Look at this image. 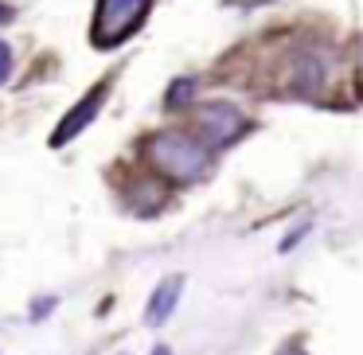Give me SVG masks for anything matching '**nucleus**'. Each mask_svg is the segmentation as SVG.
<instances>
[{"instance_id": "obj_6", "label": "nucleus", "mask_w": 363, "mask_h": 355, "mask_svg": "<svg viewBox=\"0 0 363 355\" xmlns=\"http://www.w3.org/2000/svg\"><path fill=\"white\" fill-rule=\"evenodd\" d=\"M320 82H324V67L316 63V59H301L297 63V79H293V90L297 94H313V90H320Z\"/></svg>"}, {"instance_id": "obj_7", "label": "nucleus", "mask_w": 363, "mask_h": 355, "mask_svg": "<svg viewBox=\"0 0 363 355\" xmlns=\"http://www.w3.org/2000/svg\"><path fill=\"white\" fill-rule=\"evenodd\" d=\"M196 86H199L196 79H176L172 86H168V98H164L168 110H184V106L191 102V94H196Z\"/></svg>"}, {"instance_id": "obj_5", "label": "nucleus", "mask_w": 363, "mask_h": 355, "mask_svg": "<svg viewBox=\"0 0 363 355\" xmlns=\"http://www.w3.org/2000/svg\"><path fill=\"white\" fill-rule=\"evenodd\" d=\"M180 289H184V277H164L152 289L149 305H145V324H164L172 316V308L180 305Z\"/></svg>"}, {"instance_id": "obj_11", "label": "nucleus", "mask_w": 363, "mask_h": 355, "mask_svg": "<svg viewBox=\"0 0 363 355\" xmlns=\"http://www.w3.org/2000/svg\"><path fill=\"white\" fill-rule=\"evenodd\" d=\"M281 355H305L301 347H281Z\"/></svg>"}, {"instance_id": "obj_9", "label": "nucleus", "mask_w": 363, "mask_h": 355, "mask_svg": "<svg viewBox=\"0 0 363 355\" xmlns=\"http://www.w3.org/2000/svg\"><path fill=\"white\" fill-rule=\"evenodd\" d=\"M9 74H12V47L0 40V82H9Z\"/></svg>"}, {"instance_id": "obj_2", "label": "nucleus", "mask_w": 363, "mask_h": 355, "mask_svg": "<svg viewBox=\"0 0 363 355\" xmlns=\"http://www.w3.org/2000/svg\"><path fill=\"white\" fill-rule=\"evenodd\" d=\"M149 9H152V0H98L94 28H90L94 47L110 51V47H118L121 40H129V35L145 24Z\"/></svg>"}, {"instance_id": "obj_10", "label": "nucleus", "mask_w": 363, "mask_h": 355, "mask_svg": "<svg viewBox=\"0 0 363 355\" xmlns=\"http://www.w3.org/2000/svg\"><path fill=\"white\" fill-rule=\"evenodd\" d=\"M12 20V9H4V4H0V24H9Z\"/></svg>"}, {"instance_id": "obj_3", "label": "nucleus", "mask_w": 363, "mask_h": 355, "mask_svg": "<svg viewBox=\"0 0 363 355\" xmlns=\"http://www.w3.org/2000/svg\"><path fill=\"white\" fill-rule=\"evenodd\" d=\"M196 129L211 149H223V145H230L246 129V113L230 102H207L196 113Z\"/></svg>"}, {"instance_id": "obj_1", "label": "nucleus", "mask_w": 363, "mask_h": 355, "mask_svg": "<svg viewBox=\"0 0 363 355\" xmlns=\"http://www.w3.org/2000/svg\"><path fill=\"white\" fill-rule=\"evenodd\" d=\"M145 157L157 172H164L176 184H196L211 168V145L196 141L188 133H157L145 145Z\"/></svg>"}, {"instance_id": "obj_12", "label": "nucleus", "mask_w": 363, "mask_h": 355, "mask_svg": "<svg viewBox=\"0 0 363 355\" xmlns=\"http://www.w3.org/2000/svg\"><path fill=\"white\" fill-rule=\"evenodd\" d=\"M152 355H172V347H152Z\"/></svg>"}, {"instance_id": "obj_8", "label": "nucleus", "mask_w": 363, "mask_h": 355, "mask_svg": "<svg viewBox=\"0 0 363 355\" xmlns=\"http://www.w3.org/2000/svg\"><path fill=\"white\" fill-rule=\"evenodd\" d=\"M55 305H59V297H40L32 308H28V316H32V324H40V320H48L51 312H55Z\"/></svg>"}, {"instance_id": "obj_4", "label": "nucleus", "mask_w": 363, "mask_h": 355, "mask_svg": "<svg viewBox=\"0 0 363 355\" xmlns=\"http://www.w3.org/2000/svg\"><path fill=\"white\" fill-rule=\"evenodd\" d=\"M110 86H113V74H110V79H102L94 90H86V94L79 98V106H74V110L55 125V133H51V149H63V145H71L74 137H79L82 129H86L90 121L98 118V113H102L106 98H110Z\"/></svg>"}]
</instances>
